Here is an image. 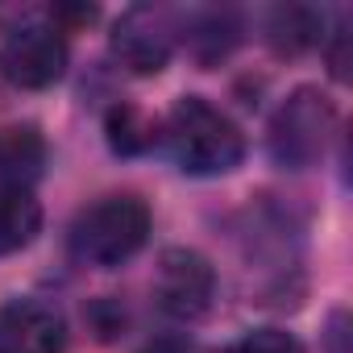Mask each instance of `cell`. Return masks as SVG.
Segmentation results:
<instances>
[{
    "mask_svg": "<svg viewBox=\"0 0 353 353\" xmlns=\"http://www.w3.org/2000/svg\"><path fill=\"white\" fill-rule=\"evenodd\" d=\"M162 141L170 162L192 179H216L241 166L245 158V133L229 112L208 104L204 96H183L170 108L162 125Z\"/></svg>",
    "mask_w": 353,
    "mask_h": 353,
    "instance_id": "6da1fadb",
    "label": "cell"
},
{
    "mask_svg": "<svg viewBox=\"0 0 353 353\" xmlns=\"http://www.w3.org/2000/svg\"><path fill=\"white\" fill-rule=\"evenodd\" d=\"M150 208L141 196L117 192V196H100L96 204H88L75 225H71V254L83 266L96 270H117L129 258L141 254V245L150 241Z\"/></svg>",
    "mask_w": 353,
    "mask_h": 353,
    "instance_id": "7a4b0ae2",
    "label": "cell"
},
{
    "mask_svg": "<svg viewBox=\"0 0 353 353\" xmlns=\"http://www.w3.org/2000/svg\"><path fill=\"white\" fill-rule=\"evenodd\" d=\"M336 137V104L320 88H295L270 117L266 150L283 170L316 166Z\"/></svg>",
    "mask_w": 353,
    "mask_h": 353,
    "instance_id": "3957f363",
    "label": "cell"
},
{
    "mask_svg": "<svg viewBox=\"0 0 353 353\" xmlns=\"http://www.w3.org/2000/svg\"><path fill=\"white\" fill-rule=\"evenodd\" d=\"M150 291H154V303L162 316L183 320V324L204 320L216 303V266L200 250L174 245L158 258Z\"/></svg>",
    "mask_w": 353,
    "mask_h": 353,
    "instance_id": "277c9868",
    "label": "cell"
},
{
    "mask_svg": "<svg viewBox=\"0 0 353 353\" xmlns=\"http://www.w3.org/2000/svg\"><path fill=\"white\" fill-rule=\"evenodd\" d=\"M179 17L162 5H133L117 17L112 26V59L133 71V75H158L170 54H174V42H179Z\"/></svg>",
    "mask_w": 353,
    "mask_h": 353,
    "instance_id": "5b68a950",
    "label": "cell"
},
{
    "mask_svg": "<svg viewBox=\"0 0 353 353\" xmlns=\"http://www.w3.org/2000/svg\"><path fill=\"white\" fill-rule=\"evenodd\" d=\"M0 71L13 88L26 92L54 88L67 75V34H59L50 21L13 26L0 46Z\"/></svg>",
    "mask_w": 353,
    "mask_h": 353,
    "instance_id": "8992f818",
    "label": "cell"
},
{
    "mask_svg": "<svg viewBox=\"0 0 353 353\" xmlns=\"http://www.w3.org/2000/svg\"><path fill=\"white\" fill-rule=\"evenodd\" d=\"M0 353H67V316L38 295L9 299L0 307Z\"/></svg>",
    "mask_w": 353,
    "mask_h": 353,
    "instance_id": "52a82bcc",
    "label": "cell"
},
{
    "mask_svg": "<svg viewBox=\"0 0 353 353\" xmlns=\"http://www.w3.org/2000/svg\"><path fill=\"white\" fill-rule=\"evenodd\" d=\"M46 137L38 125L0 129V188H34L46 170Z\"/></svg>",
    "mask_w": 353,
    "mask_h": 353,
    "instance_id": "ba28073f",
    "label": "cell"
},
{
    "mask_svg": "<svg viewBox=\"0 0 353 353\" xmlns=\"http://www.w3.org/2000/svg\"><path fill=\"white\" fill-rule=\"evenodd\" d=\"M266 42L283 59L307 54L324 42V13L307 9V5H279L266 17Z\"/></svg>",
    "mask_w": 353,
    "mask_h": 353,
    "instance_id": "9c48e42d",
    "label": "cell"
},
{
    "mask_svg": "<svg viewBox=\"0 0 353 353\" xmlns=\"http://www.w3.org/2000/svg\"><path fill=\"white\" fill-rule=\"evenodd\" d=\"M42 233V204L30 188H0V258L21 254Z\"/></svg>",
    "mask_w": 353,
    "mask_h": 353,
    "instance_id": "30bf717a",
    "label": "cell"
},
{
    "mask_svg": "<svg viewBox=\"0 0 353 353\" xmlns=\"http://www.w3.org/2000/svg\"><path fill=\"white\" fill-rule=\"evenodd\" d=\"M104 137H108L112 154H121V158H137V154H145V150L158 145L162 129H158V121H154L145 108L121 100V104H112V108L104 112Z\"/></svg>",
    "mask_w": 353,
    "mask_h": 353,
    "instance_id": "8fae6325",
    "label": "cell"
},
{
    "mask_svg": "<svg viewBox=\"0 0 353 353\" xmlns=\"http://www.w3.org/2000/svg\"><path fill=\"white\" fill-rule=\"evenodd\" d=\"M237 34H241L237 17H233V13H221V9L196 13V17H188V30H179V38L188 42V50H192L204 67L221 63V59L237 46Z\"/></svg>",
    "mask_w": 353,
    "mask_h": 353,
    "instance_id": "7c38bea8",
    "label": "cell"
},
{
    "mask_svg": "<svg viewBox=\"0 0 353 353\" xmlns=\"http://www.w3.org/2000/svg\"><path fill=\"white\" fill-rule=\"evenodd\" d=\"M229 353H303V345L287 328H250Z\"/></svg>",
    "mask_w": 353,
    "mask_h": 353,
    "instance_id": "4fadbf2b",
    "label": "cell"
},
{
    "mask_svg": "<svg viewBox=\"0 0 353 353\" xmlns=\"http://www.w3.org/2000/svg\"><path fill=\"white\" fill-rule=\"evenodd\" d=\"M324 54H328V71H332V79H349V54H345V46H349V26H336L332 34H324Z\"/></svg>",
    "mask_w": 353,
    "mask_h": 353,
    "instance_id": "5bb4252c",
    "label": "cell"
},
{
    "mask_svg": "<svg viewBox=\"0 0 353 353\" xmlns=\"http://www.w3.org/2000/svg\"><path fill=\"white\" fill-rule=\"evenodd\" d=\"M324 353H349V316L336 307L324 328Z\"/></svg>",
    "mask_w": 353,
    "mask_h": 353,
    "instance_id": "9a60e30c",
    "label": "cell"
},
{
    "mask_svg": "<svg viewBox=\"0 0 353 353\" xmlns=\"http://www.w3.org/2000/svg\"><path fill=\"white\" fill-rule=\"evenodd\" d=\"M145 353H192V345H183V341H174V336H162V341H154Z\"/></svg>",
    "mask_w": 353,
    "mask_h": 353,
    "instance_id": "2e32d148",
    "label": "cell"
},
{
    "mask_svg": "<svg viewBox=\"0 0 353 353\" xmlns=\"http://www.w3.org/2000/svg\"><path fill=\"white\" fill-rule=\"evenodd\" d=\"M221 353H229V349H221Z\"/></svg>",
    "mask_w": 353,
    "mask_h": 353,
    "instance_id": "e0dca14e",
    "label": "cell"
}]
</instances>
